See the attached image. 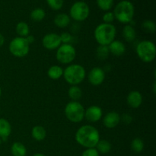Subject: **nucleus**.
<instances>
[{
  "label": "nucleus",
  "instance_id": "412c9836",
  "mask_svg": "<svg viewBox=\"0 0 156 156\" xmlns=\"http://www.w3.org/2000/svg\"><path fill=\"white\" fill-rule=\"evenodd\" d=\"M47 75L53 80H57L63 76V69L57 65L52 66L47 71Z\"/></svg>",
  "mask_w": 156,
  "mask_h": 156
},
{
  "label": "nucleus",
  "instance_id": "20e7f679",
  "mask_svg": "<svg viewBox=\"0 0 156 156\" xmlns=\"http://www.w3.org/2000/svg\"><path fill=\"white\" fill-rule=\"evenodd\" d=\"M86 72L85 68L79 64H72L63 70V77L66 82L71 85H77L83 82Z\"/></svg>",
  "mask_w": 156,
  "mask_h": 156
},
{
  "label": "nucleus",
  "instance_id": "ddd939ff",
  "mask_svg": "<svg viewBox=\"0 0 156 156\" xmlns=\"http://www.w3.org/2000/svg\"><path fill=\"white\" fill-rule=\"evenodd\" d=\"M120 121L121 120H120V114L115 111L108 113L103 119L104 126L108 129L115 128L120 123Z\"/></svg>",
  "mask_w": 156,
  "mask_h": 156
},
{
  "label": "nucleus",
  "instance_id": "f3484780",
  "mask_svg": "<svg viewBox=\"0 0 156 156\" xmlns=\"http://www.w3.org/2000/svg\"><path fill=\"white\" fill-rule=\"evenodd\" d=\"M54 24L58 27L64 28L70 24V17L65 13L58 14L54 18Z\"/></svg>",
  "mask_w": 156,
  "mask_h": 156
},
{
  "label": "nucleus",
  "instance_id": "a211bd4d",
  "mask_svg": "<svg viewBox=\"0 0 156 156\" xmlns=\"http://www.w3.org/2000/svg\"><path fill=\"white\" fill-rule=\"evenodd\" d=\"M122 34H123V38L129 43L133 42L136 37V32L132 25L124 26V27L123 28V31H122Z\"/></svg>",
  "mask_w": 156,
  "mask_h": 156
},
{
  "label": "nucleus",
  "instance_id": "473e14b6",
  "mask_svg": "<svg viewBox=\"0 0 156 156\" xmlns=\"http://www.w3.org/2000/svg\"><path fill=\"white\" fill-rule=\"evenodd\" d=\"M82 156H99V152L95 148H89L82 152Z\"/></svg>",
  "mask_w": 156,
  "mask_h": 156
},
{
  "label": "nucleus",
  "instance_id": "2f4dec72",
  "mask_svg": "<svg viewBox=\"0 0 156 156\" xmlns=\"http://www.w3.org/2000/svg\"><path fill=\"white\" fill-rule=\"evenodd\" d=\"M114 19L115 18H114V13L111 12H107L103 15L104 23H106V24H111L114 21Z\"/></svg>",
  "mask_w": 156,
  "mask_h": 156
},
{
  "label": "nucleus",
  "instance_id": "cd10ccee",
  "mask_svg": "<svg viewBox=\"0 0 156 156\" xmlns=\"http://www.w3.org/2000/svg\"><path fill=\"white\" fill-rule=\"evenodd\" d=\"M97 5L102 11L111 10L114 5V0H97Z\"/></svg>",
  "mask_w": 156,
  "mask_h": 156
},
{
  "label": "nucleus",
  "instance_id": "f8f14e48",
  "mask_svg": "<svg viewBox=\"0 0 156 156\" xmlns=\"http://www.w3.org/2000/svg\"><path fill=\"white\" fill-rule=\"evenodd\" d=\"M103 112L100 107L92 105L85 110V118L91 123H96L101 119Z\"/></svg>",
  "mask_w": 156,
  "mask_h": 156
},
{
  "label": "nucleus",
  "instance_id": "bb28decb",
  "mask_svg": "<svg viewBox=\"0 0 156 156\" xmlns=\"http://www.w3.org/2000/svg\"><path fill=\"white\" fill-rule=\"evenodd\" d=\"M110 52L108 46L99 45L96 50V55L100 60H105L109 56Z\"/></svg>",
  "mask_w": 156,
  "mask_h": 156
},
{
  "label": "nucleus",
  "instance_id": "4c0bfd02",
  "mask_svg": "<svg viewBox=\"0 0 156 156\" xmlns=\"http://www.w3.org/2000/svg\"><path fill=\"white\" fill-rule=\"evenodd\" d=\"M1 95H2V88L1 87H0V97H1Z\"/></svg>",
  "mask_w": 156,
  "mask_h": 156
},
{
  "label": "nucleus",
  "instance_id": "7ed1b4c3",
  "mask_svg": "<svg viewBox=\"0 0 156 156\" xmlns=\"http://www.w3.org/2000/svg\"><path fill=\"white\" fill-rule=\"evenodd\" d=\"M113 13L117 21L123 24H128L133 19L135 9L130 1L122 0L115 6Z\"/></svg>",
  "mask_w": 156,
  "mask_h": 156
},
{
  "label": "nucleus",
  "instance_id": "f257e3e1",
  "mask_svg": "<svg viewBox=\"0 0 156 156\" xmlns=\"http://www.w3.org/2000/svg\"><path fill=\"white\" fill-rule=\"evenodd\" d=\"M75 138L80 146L86 149L95 148L100 140V134L94 126L91 125H84L78 129Z\"/></svg>",
  "mask_w": 156,
  "mask_h": 156
},
{
  "label": "nucleus",
  "instance_id": "c756f323",
  "mask_svg": "<svg viewBox=\"0 0 156 156\" xmlns=\"http://www.w3.org/2000/svg\"><path fill=\"white\" fill-rule=\"evenodd\" d=\"M46 1L49 7L54 11L59 10L63 6L64 0H46Z\"/></svg>",
  "mask_w": 156,
  "mask_h": 156
},
{
  "label": "nucleus",
  "instance_id": "4be33fe9",
  "mask_svg": "<svg viewBox=\"0 0 156 156\" xmlns=\"http://www.w3.org/2000/svg\"><path fill=\"white\" fill-rule=\"evenodd\" d=\"M68 95L73 101H78L82 96V89L78 85H72L69 88Z\"/></svg>",
  "mask_w": 156,
  "mask_h": 156
},
{
  "label": "nucleus",
  "instance_id": "aec40b11",
  "mask_svg": "<svg viewBox=\"0 0 156 156\" xmlns=\"http://www.w3.org/2000/svg\"><path fill=\"white\" fill-rule=\"evenodd\" d=\"M31 136L36 141H43L47 136V131L42 126H35L31 130Z\"/></svg>",
  "mask_w": 156,
  "mask_h": 156
},
{
  "label": "nucleus",
  "instance_id": "6ab92c4d",
  "mask_svg": "<svg viewBox=\"0 0 156 156\" xmlns=\"http://www.w3.org/2000/svg\"><path fill=\"white\" fill-rule=\"evenodd\" d=\"M11 152L13 156H26L27 149L23 143L20 142H15L12 145Z\"/></svg>",
  "mask_w": 156,
  "mask_h": 156
},
{
  "label": "nucleus",
  "instance_id": "5701e85b",
  "mask_svg": "<svg viewBox=\"0 0 156 156\" xmlns=\"http://www.w3.org/2000/svg\"><path fill=\"white\" fill-rule=\"evenodd\" d=\"M111 143L108 140H100L98 141V143H97L95 146V149H97L98 152H99V154H107L108 152H110V151L111 150Z\"/></svg>",
  "mask_w": 156,
  "mask_h": 156
},
{
  "label": "nucleus",
  "instance_id": "423d86ee",
  "mask_svg": "<svg viewBox=\"0 0 156 156\" xmlns=\"http://www.w3.org/2000/svg\"><path fill=\"white\" fill-rule=\"evenodd\" d=\"M65 115L72 123H80L85 118V108L79 101H70L66 105Z\"/></svg>",
  "mask_w": 156,
  "mask_h": 156
},
{
  "label": "nucleus",
  "instance_id": "72a5a7b5",
  "mask_svg": "<svg viewBox=\"0 0 156 156\" xmlns=\"http://www.w3.org/2000/svg\"><path fill=\"white\" fill-rule=\"evenodd\" d=\"M122 120V121H123V123H126V124H129L132 122L133 118L131 117V116L129 114H123V117H120V120Z\"/></svg>",
  "mask_w": 156,
  "mask_h": 156
},
{
  "label": "nucleus",
  "instance_id": "58836bf2",
  "mask_svg": "<svg viewBox=\"0 0 156 156\" xmlns=\"http://www.w3.org/2000/svg\"><path fill=\"white\" fill-rule=\"evenodd\" d=\"M2 140L0 139V146H1V144H2Z\"/></svg>",
  "mask_w": 156,
  "mask_h": 156
},
{
  "label": "nucleus",
  "instance_id": "ea45409f",
  "mask_svg": "<svg viewBox=\"0 0 156 156\" xmlns=\"http://www.w3.org/2000/svg\"><path fill=\"white\" fill-rule=\"evenodd\" d=\"M0 77H1V73H0Z\"/></svg>",
  "mask_w": 156,
  "mask_h": 156
},
{
  "label": "nucleus",
  "instance_id": "c9c22d12",
  "mask_svg": "<svg viewBox=\"0 0 156 156\" xmlns=\"http://www.w3.org/2000/svg\"><path fill=\"white\" fill-rule=\"evenodd\" d=\"M5 43V37L1 33H0V47H2Z\"/></svg>",
  "mask_w": 156,
  "mask_h": 156
},
{
  "label": "nucleus",
  "instance_id": "7c9ffc66",
  "mask_svg": "<svg viewBox=\"0 0 156 156\" xmlns=\"http://www.w3.org/2000/svg\"><path fill=\"white\" fill-rule=\"evenodd\" d=\"M59 37H60L61 43L62 44H69L72 41L71 34L68 33V32H63V33H62L59 35Z\"/></svg>",
  "mask_w": 156,
  "mask_h": 156
},
{
  "label": "nucleus",
  "instance_id": "b1692460",
  "mask_svg": "<svg viewBox=\"0 0 156 156\" xmlns=\"http://www.w3.org/2000/svg\"><path fill=\"white\" fill-rule=\"evenodd\" d=\"M15 30H16V33L21 37H26L30 33V27H29L28 24L24 21L18 22L15 27Z\"/></svg>",
  "mask_w": 156,
  "mask_h": 156
},
{
  "label": "nucleus",
  "instance_id": "e433bc0d",
  "mask_svg": "<svg viewBox=\"0 0 156 156\" xmlns=\"http://www.w3.org/2000/svg\"><path fill=\"white\" fill-rule=\"evenodd\" d=\"M33 156H47V155H44V154H42V153H36V154H34Z\"/></svg>",
  "mask_w": 156,
  "mask_h": 156
},
{
  "label": "nucleus",
  "instance_id": "6e6552de",
  "mask_svg": "<svg viewBox=\"0 0 156 156\" xmlns=\"http://www.w3.org/2000/svg\"><path fill=\"white\" fill-rule=\"evenodd\" d=\"M76 56V50L72 44H61L57 48L56 57L58 62L62 64H69L74 61Z\"/></svg>",
  "mask_w": 156,
  "mask_h": 156
},
{
  "label": "nucleus",
  "instance_id": "f03ea898",
  "mask_svg": "<svg viewBox=\"0 0 156 156\" xmlns=\"http://www.w3.org/2000/svg\"><path fill=\"white\" fill-rule=\"evenodd\" d=\"M117 30L114 24L102 23L97 26L94 32V39L99 45L108 46L115 40Z\"/></svg>",
  "mask_w": 156,
  "mask_h": 156
},
{
  "label": "nucleus",
  "instance_id": "393cba45",
  "mask_svg": "<svg viewBox=\"0 0 156 156\" xmlns=\"http://www.w3.org/2000/svg\"><path fill=\"white\" fill-rule=\"evenodd\" d=\"M45 11L43 9H41V8H37V9H34L30 12V18H31V20L34 21H37V22L43 21L44 18H45Z\"/></svg>",
  "mask_w": 156,
  "mask_h": 156
},
{
  "label": "nucleus",
  "instance_id": "c85d7f7f",
  "mask_svg": "<svg viewBox=\"0 0 156 156\" xmlns=\"http://www.w3.org/2000/svg\"><path fill=\"white\" fill-rule=\"evenodd\" d=\"M142 27L145 31L149 32V33H155L156 30L155 23L151 20H146L143 21L142 24Z\"/></svg>",
  "mask_w": 156,
  "mask_h": 156
},
{
  "label": "nucleus",
  "instance_id": "9d476101",
  "mask_svg": "<svg viewBox=\"0 0 156 156\" xmlns=\"http://www.w3.org/2000/svg\"><path fill=\"white\" fill-rule=\"evenodd\" d=\"M42 44L44 48L49 50H53L57 49L62 43L59 34L56 33H49L43 37Z\"/></svg>",
  "mask_w": 156,
  "mask_h": 156
},
{
  "label": "nucleus",
  "instance_id": "f704fd0d",
  "mask_svg": "<svg viewBox=\"0 0 156 156\" xmlns=\"http://www.w3.org/2000/svg\"><path fill=\"white\" fill-rule=\"evenodd\" d=\"M26 40H27V42H28V44H33L34 42V41H35V38L34 37V36H32V35H27V37H26Z\"/></svg>",
  "mask_w": 156,
  "mask_h": 156
},
{
  "label": "nucleus",
  "instance_id": "1a4fd4ad",
  "mask_svg": "<svg viewBox=\"0 0 156 156\" xmlns=\"http://www.w3.org/2000/svg\"><path fill=\"white\" fill-rule=\"evenodd\" d=\"M90 14L89 6L82 1H78L72 5L69 15L73 20L76 21H83L88 18Z\"/></svg>",
  "mask_w": 156,
  "mask_h": 156
},
{
  "label": "nucleus",
  "instance_id": "39448f33",
  "mask_svg": "<svg viewBox=\"0 0 156 156\" xmlns=\"http://www.w3.org/2000/svg\"><path fill=\"white\" fill-rule=\"evenodd\" d=\"M136 51L139 58L144 62H151L155 59L156 47L152 41H140L136 46Z\"/></svg>",
  "mask_w": 156,
  "mask_h": 156
},
{
  "label": "nucleus",
  "instance_id": "a878e982",
  "mask_svg": "<svg viewBox=\"0 0 156 156\" xmlns=\"http://www.w3.org/2000/svg\"><path fill=\"white\" fill-rule=\"evenodd\" d=\"M131 149L136 153H140L144 149V142L140 138H135L131 142Z\"/></svg>",
  "mask_w": 156,
  "mask_h": 156
},
{
  "label": "nucleus",
  "instance_id": "dca6fc26",
  "mask_svg": "<svg viewBox=\"0 0 156 156\" xmlns=\"http://www.w3.org/2000/svg\"><path fill=\"white\" fill-rule=\"evenodd\" d=\"M12 133V126L6 119L0 118V139L6 141Z\"/></svg>",
  "mask_w": 156,
  "mask_h": 156
},
{
  "label": "nucleus",
  "instance_id": "9b49d317",
  "mask_svg": "<svg viewBox=\"0 0 156 156\" xmlns=\"http://www.w3.org/2000/svg\"><path fill=\"white\" fill-rule=\"evenodd\" d=\"M88 82L94 86H98L101 85L105 79V73L101 68L94 67L90 71L88 76Z\"/></svg>",
  "mask_w": 156,
  "mask_h": 156
},
{
  "label": "nucleus",
  "instance_id": "0eeeda50",
  "mask_svg": "<svg viewBox=\"0 0 156 156\" xmlns=\"http://www.w3.org/2000/svg\"><path fill=\"white\" fill-rule=\"evenodd\" d=\"M29 50L30 44L25 37H17L12 39L9 44V51L15 57H24L28 54Z\"/></svg>",
  "mask_w": 156,
  "mask_h": 156
},
{
  "label": "nucleus",
  "instance_id": "2eb2a0df",
  "mask_svg": "<svg viewBox=\"0 0 156 156\" xmlns=\"http://www.w3.org/2000/svg\"><path fill=\"white\" fill-rule=\"evenodd\" d=\"M108 47V49H109L110 53L116 56H122L126 52V46L122 41H115L114 40Z\"/></svg>",
  "mask_w": 156,
  "mask_h": 156
},
{
  "label": "nucleus",
  "instance_id": "4468645a",
  "mask_svg": "<svg viewBox=\"0 0 156 156\" xmlns=\"http://www.w3.org/2000/svg\"><path fill=\"white\" fill-rule=\"evenodd\" d=\"M143 95L141 93L138 91H132L128 94L126 98V102L127 105L131 108L136 109L141 106L143 103Z\"/></svg>",
  "mask_w": 156,
  "mask_h": 156
}]
</instances>
